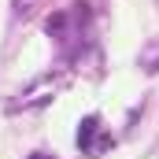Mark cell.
Returning <instances> with one entry per match:
<instances>
[{
  "label": "cell",
  "mask_w": 159,
  "mask_h": 159,
  "mask_svg": "<svg viewBox=\"0 0 159 159\" xmlns=\"http://www.w3.org/2000/svg\"><path fill=\"white\" fill-rule=\"evenodd\" d=\"M26 159H56V156H48V152H34V156H26Z\"/></svg>",
  "instance_id": "4"
},
{
  "label": "cell",
  "mask_w": 159,
  "mask_h": 159,
  "mask_svg": "<svg viewBox=\"0 0 159 159\" xmlns=\"http://www.w3.org/2000/svg\"><path fill=\"white\" fill-rule=\"evenodd\" d=\"M30 4H34V0H15V11H19V15H22V11H26V7H30Z\"/></svg>",
  "instance_id": "3"
},
{
  "label": "cell",
  "mask_w": 159,
  "mask_h": 159,
  "mask_svg": "<svg viewBox=\"0 0 159 159\" xmlns=\"http://www.w3.org/2000/svg\"><path fill=\"white\" fill-rule=\"evenodd\" d=\"M107 144H111V141H107V133H104V119H100V115H85L81 126H78V148L85 156H100Z\"/></svg>",
  "instance_id": "1"
},
{
  "label": "cell",
  "mask_w": 159,
  "mask_h": 159,
  "mask_svg": "<svg viewBox=\"0 0 159 159\" xmlns=\"http://www.w3.org/2000/svg\"><path fill=\"white\" fill-rule=\"evenodd\" d=\"M141 67H144V70H159V41H148V44H144Z\"/></svg>",
  "instance_id": "2"
}]
</instances>
